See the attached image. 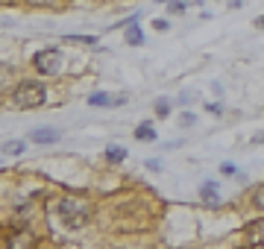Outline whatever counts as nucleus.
Returning <instances> with one entry per match:
<instances>
[{
    "mask_svg": "<svg viewBox=\"0 0 264 249\" xmlns=\"http://www.w3.org/2000/svg\"><path fill=\"white\" fill-rule=\"evenodd\" d=\"M59 220H62V226L65 229H85L88 226V220H91V211H88V205L85 203H79V200H62L59 203Z\"/></svg>",
    "mask_w": 264,
    "mask_h": 249,
    "instance_id": "nucleus-1",
    "label": "nucleus"
},
{
    "mask_svg": "<svg viewBox=\"0 0 264 249\" xmlns=\"http://www.w3.org/2000/svg\"><path fill=\"white\" fill-rule=\"evenodd\" d=\"M12 103L18 109H38L44 103V85L41 82H21L12 94Z\"/></svg>",
    "mask_w": 264,
    "mask_h": 249,
    "instance_id": "nucleus-2",
    "label": "nucleus"
},
{
    "mask_svg": "<svg viewBox=\"0 0 264 249\" xmlns=\"http://www.w3.org/2000/svg\"><path fill=\"white\" fill-rule=\"evenodd\" d=\"M32 65H35L38 73L53 76V73H59V68H62V53H59L56 47H50V50H38V53L32 56Z\"/></svg>",
    "mask_w": 264,
    "mask_h": 249,
    "instance_id": "nucleus-3",
    "label": "nucleus"
},
{
    "mask_svg": "<svg viewBox=\"0 0 264 249\" xmlns=\"http://www.w3.org/2000/svg\"><path fill=\"white\" fill-rule=\"evenodd\" d=\"M126 103V97L123 94H106V91H94L91 97H88V106H97V109H109V106H123Z\"/></svg>",
    "mask_w": 264,
    "mask_h": 249,
    "instance_id": "nucleus-4",
    "label": "nucleus"
},
{
    "mask_svg": "<svg viewBox=\"0 0 264 249\" xmlns=\"http://www.w3.org/2000/svg\"><path fill=\"white\" fill-rule=\"evenodd\" d=\"M244 235H247V244H250V247H264V217L247 223V226H244Z\"/></svg>",
    "mask_w": 264,
    "mask_h": 249,
    "instance_id": "nucleus-5",
    "label": "nucleus"
},
{
    "mask_svg": "<svg viewBox=\"0 0 264 249\" xmlns=\"http://www.w3.org/2000/svg\"><path fill=\"white\" fill-rule=\"evenodd\" d=\"M29 138H32L35 144H56V141L62 138V132H59V129H35Z\"/></svg>",
    "mask_w": 264,
    "mask_h": 249,
    "instance_id": "nucleus-6",
    "label": "nucleus"
},
{
    "mask_svg": "<svg viewBox=\"0 0 264 249\" xmlns=\"http://www.w3.org/2000/svg\"><path fill=\"white\" fill-rule=\"evenodd\" d=\"M200 200L206 205H217V185L215 182H203L200 185Z\"/></svg>",
    "mask_w": 264,
    "mask_h": 249,
    "instance_id": "nucleus-7",
    "label": "nucleus"
},
{
    "mask_svg": "<svg viewBox=\"0 0 264 249\" xmlns=\"http://www.w3.org/2000/svg\"><path fill=\"white\" fill-rule=\"evenodd\" d=\"M24 150H26V141H6V144L0 147L3 156H21Z\"/></svg>",
    "mask_w": 264,
    "mask_h": 249,
    "instance_id": "nucleus-8",
    "label": "nucleus"
},
{
    "mask_svg": "<svg viewBox=\"0 0 264 249\" xmlns=\"http://www.w3.org/2000/svg\"><path fill=\"white\" fill-rule=\"evenodd\" d=\"M126 44H129V47H138V44H144V32H141L138 26H129V29H126Z\"/></svg>",
    "mask_w": 264,
    "mask_h": 249,
    "instance_id": "nucleus-9",
    "label": "nucleus"
},
{
    "mask_svg": "<svg viewBox=\"0 0 264 249\" xmlns=\"http://www.w3.org/2000/svg\"><path fill=\"white\" fill-rule=\"evenodd\" d=\"M135 138H138V141H156V129H153L150 123H141V126L135 129Z\"/></svg>",
    "mask_w": 264,
    "mask_h": 249,
    "instance_id": "nucleus-10",
    "label": "nucleus"
},
{
    "mask_svg": "<svg viewBox=\"0 0 264 249\" xmlns=\"http://www.w3.org/2000/svg\"><path fill=\"white\" fill-rule=\"evenodd\" d=\"M123 158H126V150H123V147H109V150H106V161L118 164V161H123Z\"/></svg>",
    "mask_w": 264,
    "mask_h": 249,
    "instance_id": "nucleus-11",
    "label": "nucleus"
},
{
    "mask_svg": "<svg viewBox=\"0 0 264 249\" xmlns=\"http://www.w3.org/2000/svg\"><path fill=\"white\" fill-rule=\"evenodd\" d=\"M65 41H68V44H88V47H94V44H97V38H94V35H65Z\"/></svg>",
    "mask_w": 264,
    "mask_h": 249,
    "instance_id": "nucleus-12",
    "label": "nucleus"
},
{
    "mask_svg": "<svg viewBox=\"0 0 264 249\" xmlns=\"http://www.w3.org/2000/svg\"><path fill=\"white\" fill-rule=\"evenodd\" d=\"M153 112H156L159 117H168V114H170V103H168V100H156V106H153Z\"/></svg>",
    "mask_w": 264,
    "mask_h": 249,
    "instance_id": "nucleus-13",
    "label": "nucleus"
},
{
    "mask_svg": "<svg viewBox=\"0 0 264 249\" xmlns=\"http://www.w3.org/2000/svg\"><path fill=\"white\" fill-rule=\"evenodd\" d=\"M253 205H256L259 211H264V185H259V188L253 191Z\"/></svg>",
    "mask_w": 264,
    "mask_h": 249,
    "instance_id": "nucleus-14",
    "label": "nucleus"
},
{
    "mask_svg": "<svg viewBox=\"0 0 264 249\" xmlns=\"http://www.w3.org/2000/svg\"><path fill=\"white\" fill-rule=\"evenodd\" d=\"M26 241H29L26 235H15V238H9V244H6V247H29Z\"/></svg>",
    "mask_w": 264,
    "mask_h": 249,
    "instance_id": "nucleus-15",
    "label": "nucleus"
},
{
    "mask_svg": "<svg viewBox=\"0 0 264 249\" xmlns=\"http://www.w3.org/2000/svg\"><path fill=\"white\" fill-rule=\"evenodd\" d=\"M168 26H170V23H168L165 18H156V21H153V29H159V32H168Z\"/></svg>",
    "mask_w": 264,
    "mask_h": 249,
    "instance_id": "nucleus-16",
    "label": "nucleus"
},
{
    "mask_svg": "<svg viewBox=\"0 0 264 249\" xmlns=\"http://www.w3.org/2000/svg\"><path fill=\"white\" fill-rule=\"evenodd\" d=\"M220 173H223V176H235L238 170H235V164H229V161H223V164H220Z\"/></svg>",
    "mask_w": 264,
    "mask_h": 249,
    "instance_id": "nucleus-17",
    "label": "nucleus"
},
{
    "mask_svg": "<svg viewBox=\"0 0 264 249\" xmlns=\"http://www.w3.org/2000/svg\"><path fill=\"white\" fill-rule=\"evenodd\" d=\"M170 12H173V15H182V12H185V6H182L179 0H170Z\"/></svg>",
    "mask_w": 264,
    "mask_h": 249,
    "instance_id": "nucleus-18",
    "label": "nucleus"
},
{
    "mask_svg": "<svg viewBox=\"0 0 264 249\" xmlns=\"http://www.w3.org/2000/svg\"><path fill=\"white\" fill-rule=\"evenodd\" d=\"M194 120H197V117H194V114H191V112H185V114H182V126H191V123H194Z\"/></svg>",
    "mask_w": 264,
    "mask_h": 249,
    "instance_id": "nucleus-19",
    "label": "nucleus"
},
{
    "mask_svg": "<svg viewBox=\"0 0 264 249\" xmlns=\"http://www.w3.org/2000/svg\"><path fill=\"white\" fill-rule=\"evenodd\" d=\"M206 112H215V114H220V106H217V103H206Z\"/></svg>",
    "mask_w": 264,
    "mask_h": 249,
    "instance_id": "nucleus-20",
    "label": "nucleus"
},
{
    "mask_svg": "<svg viewBox=\"0 0 264 249\" xmlns=\"http://www.w3.org/2000/svg\"><path fill=\"white\" fill-rule=\"evenodd\" d=\"M253 144H264V132H262V135H256V138H253Z\"/></svg>",
    "mask_w": 264,
    "mask_h": 249,
    "instance_id": "nucleus-21",
    "label": "nucleus"
},
{
    "mask_svg": "<svg viewBox=\"0 0 264 249\" xmlns=\"http://www.w3.org/2000/svg\"><path fill=\"white\" fill-rule=\"evenodd\" d=\"M256 26H262V29H264V15L259 18V21H256Z\"/></svg>",
    "mask_w": 264,
    "mask_h": 249,
    "instance_id": "nucleus-22",
    "label": "nucleus"
},
{
    "mask_svg": "<svg viewBox=\"0 0 264 249\" xmlns=\"http://www.w3.org/2000/svg\"><path fill=\"white\" fill-rule=\"evenodd\" d=\"M188 3H203V0H188Z\"/></svg>",
    "mask_w": 264,
    "mask_h": 249,
    "instance_id": "nucleus-23",
    "label": "nucleus"
},
{
    "mask_svg": "<svg viewBox=\"0 0 264 249\" xmlns=\"http://www.w3.org/2000/svg\"><path fill=\"white\" fill-rule=\"evenodd\" d=\"M159 3H170V0H159Z\"/></svg>",
    "mask_w": 264,
    "mask_h": 249,
    "instance_id": "nucleus-24",
    "label": "nucleus"
}]
</instances>
